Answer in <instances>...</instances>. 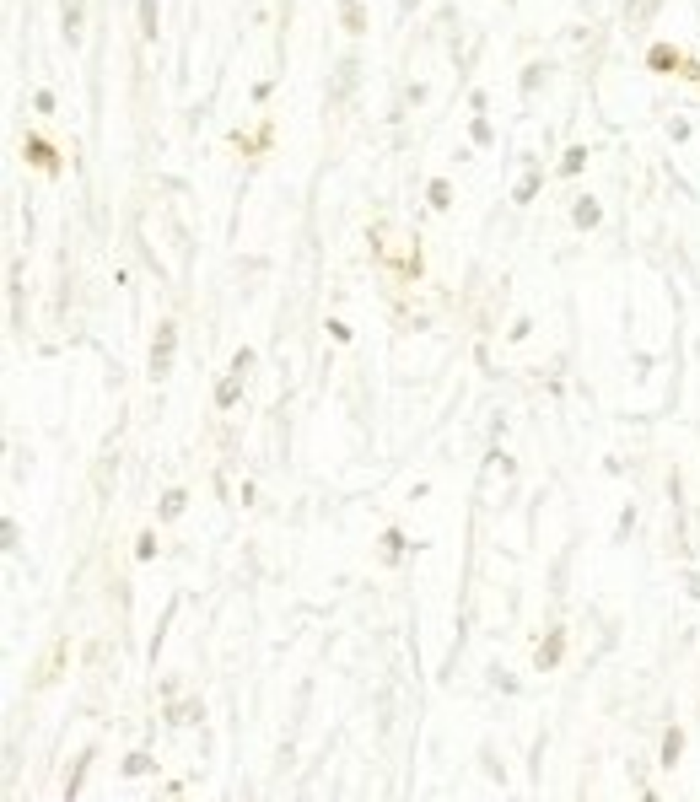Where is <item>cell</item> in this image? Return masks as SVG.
Masks as SVG:
<instances>
[{
	"instance_id": "1",
	"label": "cell",
	"mask_w": 700,
	"mask_h": 802,
	"mask_svg": "<svg viewBox=\"0 0 700 802\" xmlns=\"http://www.w3.org/2000/svg\"><path fill=\"white\" fill-rule=\"evenodd\" d=\"M173 345H178V329L162 323V329H157V345H151V377H167V367H173Z\"/></svg>"
},
{
	"instance_id": "2",
	"label": "cell",
	"mask_w": 700,
	"mask_h": 802,
	"mask_svg": "<svg viewBox=\"0 0 700 802\" xmlns=\"http://www.w3.org/2000/svg\"><path fill=\"white\" fill-rule=\"evenodd\" d=\"M237 377H243V371H237ZM237 377H227V383L216 388V404H221V410H227V404H237V393H243V383H237Z\"/></svg>"
},
{
	"instance_id": "3",
	"label": "cell",
	"mask_w": 700,
	"mask_h": 802,
	"mask_svg": "<svg viewBox=\"0 0 700 802\" xmlns=\"http://www.w3.org/2000/svg\"><path fill=\"white\" fill-rule=\"evenodd\" d=\"M184 501H189L184 490H167V495H162V517H167V522H173V517H184Z\"/></svg>"
},
{
	"instance_id": "4",
	"label": "cell",
	"mask_w": 700,
	"mask_h": 802,
	"mask_svg": "<svg viewBox=\"0 0 700 802\" xmlns=\"http://www.w3.org/2000/svg\"><path fill=\"white\" fill-rule=\"evenodd\" d=\"M431 205H436V210L453 205V184H447V178H436V184H431Z\"/></svg>"
},
{
	"instance_id": "5",
	"label": "cell",
	"mask_w": 700,
	"mask_h": 802,
	"mask_svg": "<svg viewBox=\"0 0 700 802\" xmlns=\"http://www.w3.org/2000/svg\"><path fill=\"white\" fill-rule=\"evenodd\" d=\"M679 748H684V738H679V727H674V732L662 738V764H674V760H679Z\"/></svg>"
},
{
	"instance_id": "6",
	"label": "cell",
	"mask_w": 700,
	"mask_h": 802,
	"mask_svg": "<svg viewBox=\"0 0 700 802\" xmlns=\"http://www.w3.org/2000/svg\"><path fill=\"white\" fill-rule=\"evenodd\" d=\"M27 151H33V162H38V167H54V151H49V145H43V141H38V135H33V141H27Z\"/></svg>"
},
{
	"instance_id": "7",
	"label": "cell",
	"mask_w": 700,
	"mask_h": 802,
	"mask_svg": "<svg viewBox=\"0 0 700 802\" xmlns=\"http://www.w3.org/2000/svg\"><path fill=\"white\" fill-rule=\"evenodd\" d=\"M598 216H603V210H598L593 200H582L577 205V227H598Z\"/></svg>"
},
{
	"instance_id": "8",
	"label": "cell",
	"mask_w": 700,
	"mask_h": 802,
	"mask_svg": "<svg viewBox=\"0 0 700 802\" xmlns=\"http://www.w3.org/2000/svg\"><path fill=\"white\" fill-rule=\"evenodd\" d=\"M141 22H145V38H157V0H141Z\"/></svg>"
},
{
	"instance_id": "9",
	"label": "cell",
	"mask_w": 700,
	"mask_h": 802,
	"mask_svg": "<svg viewBox=\"0 0 700 802\" xmlns=\"http://www.w3.org/2000/svg\"><path fill=\"white\" fill-rule=\"evenodd\" d=\"M582 162H587V151H582V145H571V151H566V162H560V173H582Z\"/></svg>"
},
{
	"instance_id": "10",
	"label": "cell",
	"mask_w": 700,
	"mask_h": 802,
	"mask_svg": "<svg viewBox=\"0 0 700 802\" xmlns=\"http://www.w3.org/2000/svg\"><path fill=\"white\" fill-rule=\"evenodd\" d=\"M555 662H560V636L550 646H539V668H555Z\"/></svg>"
},
{
	"instance_id": "11",
	"label": "cell",
	"mask_w": 700,
	"mask_h": 802,
	"mask_svg": "<svg viewBox=\"0 0 700 802\" xmlns=\"http://www.w3.org/2000/svg\"><path fill=\"white\" fill-rule=\"evenodd\" d=\"M345 27H350V33H361V6H356V0H345Z\"/></svg>"
},
{
	"instance_id": "12",
	"label": "cell",
	"mask_w": 700,
	"mask_h": 802,
	"mask_svg": "<svg viewBox=\"0 0 700 802\" xmlns=\"http://www.w3.org/2000/svg\"><path fill=\"white\" fill-rule=\"evenodd\" d=\"M145 770H151V760H145V754H129V764H124V776H145Z\"/></svg>"
}]
</instances>
